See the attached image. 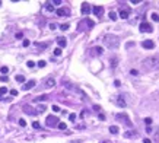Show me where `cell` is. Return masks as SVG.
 Instances as JSON below:
<instances>
[{
	"instance_id": "22",
	"label": "cell",
	"mask_w": 159,
	"mask_h": 143,
	"mask_svg": "<svg viewBox=\"0 0 159 143\" xmlns=\"http://www.w3.org/2000/svg\"><path fill=\"white\" fill-rule=\"evenodd\" d=\"M47 98H48V95H39V96H37L35 101H39V102H41V101H45Z\"/></svg>"
},
{
	"instance_id": "31",
	"label": "cell",
	"mask_w": 159,
	"mask_h": 143,
	"mask_svg": "<svg viewBox=\"0 0 159 143\" xmlns=\"http://www.w3.org/2000/svg\"><path fill=\"white\" fill-rule=\"evenodd\" d=\"M19 126H20V127H25V126H26V121H25L23 118H20V120H19Z\"/></svg>"
},
{
	"instance_id": "13",
	"label": "cell",
	"mask_w": 159,
	"mask_h": 143,
	"mask_svg": "<svg viewBox=\"0 0 159 143\" xmlns=\"http://www.w3.org/2000/svg\"><path fill=\"white\" fill-rule=\"evenodd\" d=\"M45 86H47V88H54V86H56V80H54L53 77H48V79L45 80Z\"/></svg>"
},
{
	"instance_id": "25",
	"label": "cell",
	"mask_w": 159,
	"mask_h": 143,
	"mask_svg": "<svg viewBox=\"0 0 159 143\" xmlns=\"http://www.w3.org/2000/svg\"><path fill=\"white\" fill-rule=\"evenodd\" d=\"M152 19H153L155 22H159V13L153 12V13H152Z\"/></svg>"
},
{
	"instance_id": "11",
	"label": "cell",
	"mask_w": 159,
	"mask_h": 143,
	"mask_svg": "<svg viewBox=\"0 0 159 143\" xmlns=\"http://www.w3.org/2000/svg\"><path fill=\"white\" fill-rule=\"evenodd\" d=\"M34 86H35V80H28V82L23 85L22 89H23V91H29V89H32Z\"/></svg>"
},
{
	"instance_id": "27",
	"label": "cell",
	"mask_w": 159,
	"mask_h": 143,
	"mask_svg": "<svg viewBox=\"0 0 159 143\" xmlns=\"http://www.w3.org/2000/svg\"><path fill=\"white\" fill-rule=\"evenodd\" d=\"M53 53H54V56H57V57H58V56H61V48H56Z\"/></svg>"
},
{
	"instance_id": "9",
	"label": "cell",
	"mask_w": 159,
	"mask_h": 143,
	"mask_svg": "<svg viewBox=\"0 0 159 143\" xmlns=\"http://www.w3.org/2000/svg\"><path fill=\"white\" fill-rule=\"evenodd\" d=\"M92 12H94V15L95 16H102V13H104V7L102 6H94V9H92Z\"/></svg>"
},
{
	"instance_id": "34",
	"label": "cell",
	"mask_w": 159,
	"mask_h": 143,
	"mask_svg": "<svg viewBox=\"0 0 159 143\" xmlns=\"http://www.w3.org/2000/svg\"><path fill=\"white\" fill-rule=\"evenodd\" d=\"M117 63H118V60H117V58H112V60H111V66H112V67H115V66H117Z\"/></svg>"
},
{
	"instance_id": "47",
	"label": "cell",
	"mask_w": 159,
	"mask_h": 143,
	"mask_svg": "<svg viewBox=\"0 0 159 143\" xmlns=\"http://www.w3.org/2000/svg\"><path fill=\"white\" fill-rule=\"evenodd\" d=\"M143 143H152L150 139H143Z\"/></svg>"
},
{
	"instance_id": "4",
	"label": "cell",
	"mask_w": 159,
	"mask_h": 143,
	"mask_svg": "<svg viewBox=\"0 0 159 143\" xmlns=\"http://www.w3.org/2000/svg\"><path fill=\"white\" fill-rule=\"evenodd\" d=\"M115 118H117V120H123V121H124V124H126V126H129V127H131V126H133V124H131V121H130V118L127 117V114H126V113H120V114H117V115H115Z\"/></svg>"
},
{
	"instance_id": "29",
	"label": "cell",
	"mask_w": 159,
	"mask_h": 143,
	"mask_svg": "<svg viewBox=\"0 0 159 143\" xmlns=\"http://www.w3.org/2000/svg\"><path fill=\"white\" fill-rule=\"evenodd\" d=\"M37 64H38V67H45V64H47V63H45L44 60H39V61L37 63Z\"/></svg>"
},
{
	"instance_id": "38",
	"label": "cell",
	"mask_w": 159,
	"mask_h": 143,
	"mask_svg": "<svg viewBox=\"0 0 159 143\" xmlns=\"http://www.w3.org/2000/svg\"><path fill=\"white\" fill-rule=\"evenodd\" d=\"M15 37H16L18 39H20V38L23 37V34H22V32H16V35H15Z\"/></svg>"
},
{
	"instance_id": "46",
	"label": "cell",
	"mask_w": 159,
	"mask_h": 143,
	"mask_svg": "<svg viewBox=\"0 0 159 143\" xmlns=\"http://www.w3.org/2000/svg\"><path fill=\"white\" fill-rule=\"evenodd\" d=\"M94 110H96V111H99V110H101V107H99V105H94Z\"/></svg>"
},
{
	"instance_id": "23",
	"label": "cell",
	"mask_w": 159,
	"mask_h": 143,
	"mask_svg": "<svg viewBox=\"0 0 159 143\" xmlns=\"http://www.w3.org/2000/svg\"><path fill=\"white\" fill-rule=\"evenodd\" d=\"M57 127H58L60 130H66V129H67V124H66V123H58Z\"/></svg>"
},
{
	"instance_id": "12",
	"label": "cell",
	"mask_w": 159,
	"mask_h": 143,
	"mask_svg": "<svg viewBox=\"0 0 159 143\" xmlns=\"http://www.w3.org/2000/svg\"><path fill=\"white\" fill-rule=\"evenodd\" d=\"M129 15H130V10H129V9H121V10H120V18H121V19H127Z\"/></svg>"
},
{
	"instance_id": "2",
	"label": "cell",
	"mask_w": 159,
	"mask_h": 143,
	"mask_svg": "<svg viewBox=\"0 0 159 143\" xmlns=\"http://www.w3.org/2000/svg\"><path fill=\"white\" fill-rule=\"evenodd\" d=\"M104 44H105L108 48H112V50H114V48H117V47L120 45L118 38H117L115 35H110V34L104 37Z\"/></svg>"
},
{
	"instance_id": "5",
	"label": "cell",
	"mask_w": 159,
	"mask_h": 143,
	"mask_svg": "<svg viewBox=\"0 0 159 143\" xmlns=\"http://www.w3.org/2000/svg\"><path fill=\"white\" fill-rule=\"evenodd\" d=\"M139 29H140V32H152V31H153V28H152L148 22H142V23L139 25Z\"/></svg>"
},
{
	"instance_id": "33",
	"label": "cell",
	"mask_w": 159,
	"mask_h": 143,
	"mask_svg": "<svg viewBox=\"0 0 159 143\" xmlns=\"http://www.w3.org/2000/svg\"><path fill=\"white\" fill-rule=\"evenodd\" d=\"M4 94H7V88H0V96Z\"/></svg>"
},
{
	"instance_id": "49",
	"label": "cell",
	"mask_w": 159,
	"mask_h": 143,
	"mask_svg": "<svg viewBox=\"0 0 159 143\" xmlns=\"http://www.w3.org/2000/svg\"><path fill=\"white\" fill-rule=\"evenodd\" d=\"M114 85H115V86H120L121 83H120V80H115V82H114Z\"/></svg>"
},
{
	"instance_id": "19",
	"label": "cell",
	"mask_w": 159,
	"mask_h": 143,
	"mask_svg": "<svg viewBox=\"0 0 159 143\" xmlns=\"http://www.w3.org/2000/svg\"><path fill=\"white\" fill-rule=\"evenodd\" d=\"M110 133L117 134V133H118V127H117V126H111V127H110Z\"/></svg>"
},
{
	"instance_id": "21",
	"label": "cell",
	"mask_w": 159,
	"mask_h": 143,
	"mask_svg": "<svg viewBox=\"0 0 159 143\" xmlns=\"http://www.w3.org/2000/svg\"><path fill=\"white\" fill-rule=\"evenodd\" d=\"M16 82H19V83H23V82H25V76H22V75L16 76Z\"/></svg>"
},
{
	"instance_id": "3",
	"label": "cell",
	"mask_w": 159,
	"mask_h": 143,
	"mask_svg": "<svg viewBox=\"0 0 159 143\" xmlns=\"http://www.w3.org/2000/svg\"><path fill=\"white\" fill-rule=\"evenodd\" d=\"M45 123H47L48 127H57V124H58L60 121H58V118H57L56 115H48L47 120H45Z\"/></svg>"
},
{
	"instance_id": "54",
	"label": "cell",
	"mask_w": 159,
	"mask_h": 143,
	"mask_svg": "<svg viewBox=\"0 0 159 143\" xmlns=\"http://www.w3.org/2000/svg\"><path fill=\"white\" fill-rule=\"evenodd\" d=\"M0 99H1V96H0Z\"/></svg>"
},
{
	"instance_id": "6",
	"label": "cell",
	"mask_w": 159,
	"mask_h": 143,
	"mask_svg": "<svg viewBox=\"0 0 159 143\" xmlns=\"http://www.w3.org/2000/svg\"><path fill=\"white\" fill-rule=\"evenodd\" d=\"M56 13H57V16H69L70 15V10L67 7H60V9L56 10Z\"/></svg>"
},
{
	"instance_id": "10",
	"label": "cell",
	"mask_w": 159,
	"mask_h": 143,
	"mask_svg": "<svg viewBox=\"0 0 159 143\" xmlns=\"http://www.w3.org/2000/svg\"><path fill=\"white\" fill-rule=\"evenodd\" d=\"M57 44H58V48H64L67 45V39L64 37H58L57 38Z\"/></svg>"
},
{
	"instance_id": "37",
	"label": "cell",
	"mask_w": 159,
	"mask_h": 143,
	"mask_svg": "<svg viewBox=\"0 0 159 143\" xmlns=\"http://www.w3.org/2000/svg\"><path fill=\"white\" fill-rule=\"evenodd\" d=\"M26 66H28V67H34V66H35V63H34L32 60H29V61L26 63Z\"/></svg>"
},
{
	"instance_id": "50",
	"label": "cell",
	"mask_w": 159,
	"mask_h": 143,
	"mask_svg": "<svg viewBox=\"0 0 159 143\" xmlns=\"http://www.w3.org/2000/svg\"><path fill=\"white\" fill-rule=\"evenodd\" d=\"M85 114H86V113H85V110H83V111L80 113V118H83V117H85Z\"/></svg>"
},
{
	"instance_id": "45",
	"label": "cell",
	"mask_w": 159,
	"mask_h": 143,
	"mask_svg": "<svg viewBox=\"0 0 159 143\" xmlns=\"http://www.w3.org/2000/svg\"><path fill=\"white\" fill-rule=\"evenodd\" d=\"M130 73H131V75H133V76H136V75H137V73H139V72H137V70H134V69H133V70H131V72H130Z\"/></svg>"
},
{
	"instance_id": "36",
	"label": "cell",
	"mask_w": 159,
	"mask_h": 143,
	"mask_svg": "<svg viewBox=\"0 0 159 143\" xmlns=\"http://www.w3.org/2000/svg\"><path fill=\"white\" fill-rule=\"evenodd\" d=\"M32 127H34V129H39L41 126H39V123H38V121H34V123H32Z\"/></svg>"
},
{
	"instance_id": "28",
	"label": "cell",
	"mask_w": 159,
	"mask_h": 143,
	"mask_svg": "<svg viewBox=\"0 0 159 143\" xmlns=\"http://www.w3.org/2000/svg\"><path fill=\"white\" fill-rule=\"evenodd\" d=\"M45 110H47V108H45V105H39V107L37 108V111H38V113H44Z\"/></svg>"
},
{
	"instance_id": "53",
	"label": "cell",
	"mask_w": 159,
	"mask_h": 143,
	"mask_svg": "<svg viewBox=\"0 0 159 143\" xmlns=\"http://www.w3.org/2000/svg\"><path fill=\"white\" fill-rule=\"evenodd\" d=\"M0 4H1V1H0Z\"/></svg>"
},
{
	"instance_id": "52",
	"label": "cell",
	"mask_w": 159,
	"mask_h": 143,
	"mask_svg": "<svg viewBox=\"0 0 159 143\" xmlns=\"http://www.w3.org/2000/svg\"><path fill=\"white\" fill-rule=\"evenodd\" d=\"M102 143H108V142H107V140H104V142H102Z\"/></svg>"
},
{
	"instance_id": "51",
	"label": "cell",
	"mask_w": 159,
	"mask_h": 143,
	"mask_svg": "<svg viewBox=\"0 0 159 143\" xmlns=\"http://www.w3.org/2000/svg\"><path fill=\"white\" fill-rule=\"evenodd\" d=\"M99 120H105V115L104 114H99Z\"/></svg>"
},
{
	"instance_id": "32",
	"label": "cell",
	"mask_w": 159,
	"mask_h": 143,
	"mask_svg": "<svg viewBox=\"0 0 159 143\" xmlns=\"http://www.w3.org/2000/svg\"><path fill=\"white\" fill-rule=\"evenodd\" d=\"M124 137L130 139V137H133V133H131V132H126V133H124Z\"/></svg>"
},
{
	"instance_id": "15",
	"label": "cell",
	"mask_w": 159,
	"mask_h": 143,
	"mask_svg": "<svg viewBox=\"0 0 159 143\" xmlns=\"http://www.w3.org/2000/svg\"><path fill=\"white\" fill-rule=\"evenodd\" d=\"M23 111L26 113V114H29V115H35L37 113H35V110H32L29 105H23Z\"/></svg>"
},
{
	"instance_id": "42",
	"label": "cell",
	"mask_w": 159,
	"mask_h": 143,
	"mask_svg": "<svg viewBox=\"0 0 159 143\" xmlns=\"http://www.w3.org/2000/svg\"><path fill=\"white\" fill-rule=\"evenodd\" d=\"M56 28H57V25H56V23H50V29H51V31H54Z\"/></svg>"
},
{
	"instance_id": "43",
	"label": "cell",
	"mask_w": 159,
	"mask_h": 143,
	"mask_svg": "<svg viewBox=\"0 0 159 143\" xmlns=\"http://www.w3.org/2000/svg\"><path fill=\"white\" fill-rule=\"evenodd\" d=\"M53 111H54V113H58V111H60V108H58L57 105H53Z\"/></svg>"
},
{
	"instance_id": "26",
	"label": "cell",
	"mask_w": 159,
	"mask_h": 143,
	"mask_svg": "<svg viewBox=\"0 0 159 143\" xmlns=\"http://www.w3.org/2000/svg\"><path fill=\"white\" fill-rule=\"evenodd\" d=\"M69 26H70L69 23H63V25H60V29H61V31H67Z\"/></svg>"
},
{
	"instance_id": "40",
	"label": "cell",
	"mask_w": 159,
	"mask_h": 143,
	"mask_svg": "<svg viewBox=\"0 0 159 143\" xmlns=\"http://www.w3.org/2000/svg\"><path fill=\"white\" fill-rule=\"evenodd\" d=\"M0 80H1V82H7L9 77H7V76H0Z\"/></svg>"
},
{
	"instance_id": "41",
	"label": "cell",
	"mask_w": 159,
	"mask_h": 143,
	"mask_svg": "<svg viewBox=\"0 0 159 143\" xmlns=\"http://www.w3.org/2000/svg\"><path fill=\"white\" fill-rule=\"evenodd\" d=\"M10 95H12V96H16V95H18V91H16V89H12V91H10Z\"/></svg>"
},
{
	"instance_id": "8",
	"label": "cell",
	"mask_w": 159,
	"mask_h": 143,
	"mask_svg": "<svg viewBox=\"0 0 159 143\" xmlns=\"http://www.w3.org/2000/svg\"><path fill=\"white\" fill-rule=\"evenodd\" d=\"M80 10H82V15H89L92 9H91V4H89V3H82Z\"/></svg>"
},
{
	"instance_id": "39",
	"label": "cell",
	"mask_w": 159,
	"mask_h": 143,
	"mask_svg": "<svg viewBox=\"0 0 159 143\" xmlns=\"http://www.w3.org/2000/svg\"><path fill=\"white\" fill-rule=\"evenodd\" d=\"M22 45H23V47H28V45H29V39H23Z\"/></svg>"
},
{
	"instance_id": "44",
	"label": "cell",
	"mask_w": 159,
	"mask_h": 143,
	"mask_svg": "<svg viewBox=\"0 0 159 143\" xmlns=\"http://www.w3.org/2000/svg\"><path fill=\"white\" fill-rule=\"evenodd\" d=\"M53 4H61V0H54Z\"/></svg>"
},
{
	"instance_id": "30",
	"label": "cell",
	"mask_w": 159,
	"mask_h": 143,
	"mask_svg": "<svg viewBox=\"0 0 159 143\" xmlns=\"http://www.w3.org/2000/svg\"><path fill=\"white\" fill-rule=\"evenodd\" d=\"M145 124H146V126H150V124H152V118H149V117L145 118Z\"/></svg>"
},
{
	"instance_id": "48",
	"label": "cell",
	"mask_w": 159,
	"mask_h": 143,
	"mask_svg": "<svg viewBox=\"0 0 159 143\" xmlns=\"http://www.w3.org/2000/svg\"><path fill=\"white\" fill-rule=\"evenodd\" d=\"M131 3L133 4H137V3H140V0H131Z\"/></svg>"
},
{
	"instance_id": "20",
	"label": "cell",
	"mask_w": 159,
	"mask_h": 143,
	"mask_svg": "<svg viewBox=\"0 0 159 143\" xmlns=\"http://www.w3.org/2000/svg\"><path fill=\"white\" fill-rule=\"evenodd\" d=\"M45 9H47L48 12H54V6H53V3H47V4H45Z\"/></svg>"
},
{
	"instance_id": "17",
	"label": "cell",
	"mask_w": 159,
	"mask_h": 143,
	"mask_svg": "<svg viewBox=\"0 0 159 143\" xmlns=\"http://www.w3.org/2000/svg\"><path fill=\"white\" fill-rule=\"evenodd\" d=\"M94 51H95V54L101 56V54L104 53V48H102V47H95V48H94Z\"/></svg>"
},
{
	"instance_id": "16",
	"label": "cell",
	"mask_w": 159,
	"mask_h": 143,
	"mask_svg": "<svg viewBox=\"0 0 159 143\" xmlns=\"http://www.w3.org/2000/svg\"><path fill=\"white\" fill-rule=\"evenodd\" d=\"M35 47H38V48H41V50H45V48L48 47V44H47V42H44V44H39V42H35Z\"/></svg>"
},
{
	"instance_id": "24",
	"label": "cell",
	"mask_w": 159,
	"mask_h": 143,
	"mask_svg": "<svg viewBox=\"0 0 159 143\" xmlns=\"http://www.w3.org/2000/svg\"><path fill=\"white\" fill-rule=\"evenodd\" d=\"M0 72H1L3 75H6V73L9 72V67H7V66H1V67H0Z\"/></svg>"
},
{
	"instance_id": "14",
	"label": "cell",
	"mask_w": 159,
	"mask_h": 143,
	"mask_svg": "<svg viewBox=\"0 0 159 143\" xmlns=\"http://www.w3.org/2000/svg\"><path fill=\"white\" fill-rule=\"evenodd\" d=\"M115 102H117V105H118V107H121V108H124V107H126V101H124V98H123L121 95H120V96H117V101H115Z\"/></svg>"
},
{
	"instance_id": "1",
	"label": "cell",
	"mask_w": 159,
	"mask_h": 143,
	"mask_svg": "<svg viewBox=\"0 0 159 143\" xmlns=\"http://www.w3.org/2000/svg\"><path fill=\"white\" fill-rule=\"evenodd\" d=\"M143 67L146 70H156V69H159V58L149 57V58L143 60Z\"/></svg>"
},
{
	"instance_id": "35",
	"label": "cell",
	"mask_w": 159,
	"mask_h": 143,
	"mask_svg": "<svg viewBox=\"0 0 159 143\" xmlns=\"http://www.w3.org/2000/svg\"><path fill=\"white\" fill-rule=\"evenodd\" d=\"M69 120L70 121H75L76 120V114H69Z\"/></svg>"
},
{
	"instance_id": "7",
	"label": "cell",
	"mask_w": 159,
	"mask_h": 143,
	"mask_svg": "<svg viewBox=\"0 0 159 143\" xmlns=\"http://www.w3.org/2000/svg\"><path fill=\"white\" fill-rule=\"evenodd\" d=\"M142 45H143V48H146V50H153V48H155V42H153L152 39H146V41H143Z\"/></svg>"
},
{
	"instance_id": "18",
	"label": "cell",
	"mask_w": 159,
	"mask_h": 143,
	"mask_svg": "<svg viewBox=\"0 0 159 143\" xmlns=\"http://www.w3.org/2000/svg\"><path fill=\"white\" fill-rule=\"evenodd\" d=\"M108 16H110V19H111V20H117V13H115L114 10H111Z\"/></svg>"
}]
</instances>
